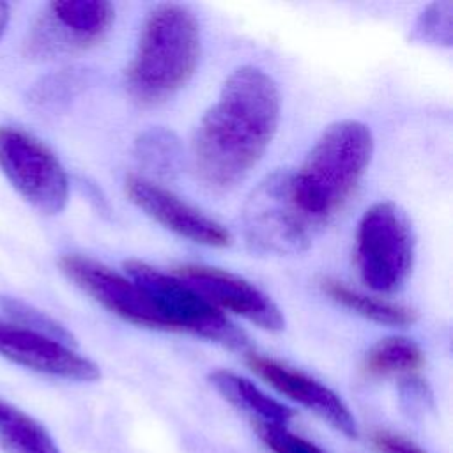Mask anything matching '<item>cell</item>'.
I'll use <instances>...</instances> for the list:
<instances>
[{
  "instance_id": "obj_1",
  "label": "cell",
  "mask_w": 453,
  "mask_h": 453,
  "mask_svg": "<svg viewBox=\"0 0 453 453\" xmlns=\"http://www.w3.org/2000/svg\"><path fill=\"white\" fill-rule=\"evenodd\" d=\"M280 122V94L269 74L253 65L235 69L216 103L200 119L193 168L211 191L235 188L262 159Z\"/></svg>"
},
{
  "instance_id": "obj_2",
  "label": "cell",
  "mask_w": 453,
  "mask_h": 453,
  "mask_svg": "<svg viewBox=\"0 0 453 453\" xmlns=\"http://www.w3.org/2000/svg\"><path fill=\"white\" fill-rule=\"evenodd\" d=\"M200 58V27L193 12L161 4L145 18L134 57L126 71L129 96L156 106L175 96L193 76Z\"/></svg>"
},
{
  "instance_id": "obj_3",
  "label": "cell",
  "mask_w": 453,
  "mask_h": 453,
  "mask_svg": "<svg viewBox=\"0 0 453 453\" xmlns=\"http://www.w3.org/2000/svg\"><path fill=\"white\" fill-rule=\"evenodd\" d=\"M373 154V136L359 120H338L324 129L297 172L292 193L301 211L324 228L345 205Z\"/></svg>"
},
{
  "instance_id": "obj_4",
  "label": "cell",
  "mask_w": 453,
  "mask_h": 453,
  "mask_svg": "<svg viewBox=\"0 0 453 453\" xmlns=\"http://www.w3.org/2000/svg\"><path fill=\"white\" fill-rule=\"evenodd\" d=\"M241 223L250 250L278 257L306 251L320 230L297 205L290 170H274L251 189Z\"/></svg>"
},
{
  "instance_id": "obj_5",
  "label": "cell",
  "mask_w": 453,
  "mask_h": 453,
  "mask_svg": "<svg viewBox=\"0 0 453 453\" xmlns=\"http://www.w3.org/2000/svg\"><path fill=\"white\" fill-rule=\"evenodd\" d=\"M124 267L170 331H188L234 350H246L250 347L242 329L234 326L218 308L173 273L166 274L140 260H129Z\"/></svg>"
},
{
  "instance_id": "obj_6",
  "label": "cell",
  "mask_w": 453,
  "mask_h": 453,
  "mask_svg": "<svg viewBox=\"0 0 453 453\" xmlns=\"http://www.w3.org/2000/svg\"><path fill=\"white\" fill-rule=\"evenodd\" d=\"M414 262V235L405 212L393 202L365 211L356 232V265L368 288L398 290Z\"/></svg>"
},
{
  "instance_id": "obj_7",
  "label": "cell",
  "mask_w": 453,
  "mask_h": 453,
  "mask_svg": "<svg viewBox=\"0 0 453 453\" xmlns=\"http://www.w3.org/2000/svg\"><path fill=\"white\" fill-rule=\"evenodd\" d=\"M0 170L18 195L42 214H58L65 209V168L55 152L30 133L0 126Z\"/></svg>"
},
{
  "instance_id": "obj_8",
  "label": "cell",
  "mask_w": 453,
  "mask_h": 453,
  "mask_svg": "<svg viewBox=\"0 0 453 453\" xmlns=\"http://www.w3.org/2000/svg\"><path fill=\"white\" fill-rule=\"evenodd\" d=\"M115 9L104 0H57L46 5L27 37L34 58H55L97 44L110 30Z\"/></svg>"
},
{
  "instance_id": "obj_9",
  "label": "cell",
  "mask_w": 453,
  "mask_h": 453,
  "mask_svg": "<svg viewBox=\"0 0 453 453\" xmlns=\"http://www.w3.org/2000/svg\"><path fill=\"white\" fill-rule=\"evenodd\" d=\"M58 269L71 283L113 315L136 326L168 329L163 317L131 278L76 253L62 255Z\"/></svg>"
},
{
  "instance_id": "obj_10",
  "label": "cell",
  "mask_w": 453,
  "mask_h": 453,
  "mask_svg": "<svg viewBox=\"0 0 453 453\" xmlns=\"http://www.w3.org/2000/svg\"><path fill=\"white\" fill-rule=\"evenodd\" d=\"M0 357L32 372L74 382H94L101 377L99 366L73 345L4 317H0Z\"/></svg>"
},
{
  "instance_id": "obj_11",
  "label": "cell",
  "mask_w": 453,
  "mask_h": 453,
  "mask_svg": "<svg viewBox=\"0 0 453 453\" xmlns=\"http://www.w3.org/2000/svg\"><path fill=\"white\" fill-rule=\"evenodd\" d=\"M173 274L195 288L214 308L232 311L265 331H281L285 317L278 304L248 280L216 267L188 264Z\"/></svg>"
},
{
  "instance_id": "obj_12",
  "label": "cell",
  "mask_w": 453,
  "mask_h": 453,
  "mask_svg": "<svg viewBox=\"0 0 453 453\" xmlns=\"http://www.w3.org/2000/svg\"><path fill=\"white\" fill-rule=\"evenodd\" d=\"M124 188L127 198L138 209L173 234L212 248H225L230 244L232 235L221 223L150 179L129 173Z\"/></svg>"
},
{
  "instance_id": "obj_13",
  "label": "cell",
  "mask_w": 453,
  "mask_h": 453,
  "mask_svg": "<svg viewBox=\"0 0 453 453\" xmlns=\"http://www.w3.org/2000/svg\"><path fill=\"white\" fill-rule=\"evenodd\" d=\"M248 365L271 388L317 414L342 435L349 439H356L359 435L357 421L349 405L320 380L297 368L255 352L248 354Z\"/></svg>"
},
{
  "instance_id": "obj_14",
  "label": "cell",
  "mask_w": 453,
  "mask_h": 453,
  "mask_svg": "<svg viewBox=\"0 0 453 453\" xmlns=\"http://www.w3.org/2000/svg\"><path fill=\"white\" fill-rule=\"evenodd\" d=\"M209 380L226 402L248 414L257 425L288 426V423L296 416L292 407L273 398L255 382L235 372L214 370L209 373Z\"/></svg>"
},
{
  "instance_id": "obj_15",
  "label": "cell",
  "mask_w": 453,
  "mask_h": 453,
  "mask_svg": "<svg viewBox=\"0 0 453 453\" xmlns=\"http://www.w3.org/2000/svg\"><path fill=\"white\" fill-rule=\"evenodd\" d=\"M0 446L5 453H62L50 430L0 396Z\"/></svg>"
},
{
  "instance_id": "obj_16",
  "label": "cell",
  "mask_w": 453,
  "mask_h": 453,
  "mask_svg": "<svg viewBox=\"0 0 453 453\" xmlns=\"http://www.w3.org/2000/svg\"><path fill=\"white\" fill-rule=\"evenodd\" d=\"M320 287L334 303H338V304L349 308L350 311H354L365 319H370L377 324L405 327V326L414 324V320H416V311L412 308L359 292L356 288L347 287L345 283H342L338 280L324 278Z\"/></svg>"
},
{
  "instance_id": "obj_17",
  "label": "cell",
  "mask_w": 453,
  "mask_h": 453,
  "mask_svg": "<svg viewBox=\"0 0 453 453\" xmlns=\"http://www.w3.org/2000/svg\"><path fill=\"white\" fill-rule=\"evenodd\" d=\"M425 363L421 347L405 336H388L379 340L363 359V372L370 377H411Z\"/></svg>"
},
{
  "instance_id": "obj_18",
  "label": "cell",
  "mask_w": 453,
  "mask_h": 453,
  "mask_svg": "<svg viewBox=\"0 0 453 453\" xmlns=\"http://www.w3.org/2000/svg\"><path fill=\"white\" fill-rule=\"evenodd\" d=\"M179 136L166 127H149L134 140V157L140 166L157 177H173L182 166Z\"/></svg>"
},
{
  "instance_id": "obj_19",
  "label": "cell",
  "mask_w": 453,
  "mask_h": 453,
  "mask_svg": "<svg viewBox=\"0 0 453 453\" xmlns=\"http://www.w3.org/2000/svg\"><path fill=\"white\" fill-rule=\"evenodd\" d=\"M409 37L421 44L449 48L453 41V4L449 0L428 4L418 14Z\"/></svg>"
},
{
  "instance_id": "obj_20",
  "label": "cell",
  "mask_w": 453,
  "mask_h": 453,
  "mask_svg": "<svg viewBox=\"0 0 453 453\" xmlns=\"http://www.w3.org/2000/svg\"><path fill=\"white\" fill-rule=\"evenodd\" d=\"M0 311H4V319L12 324L48 334L67 345H74V336L58 320L21 299H16L12 296H0Z\"/></svg>"
},
{
  "instance_id": "obj_21",
  "label": "cell",
  "mask_w": 453,
  "mask_h": 453,
  "mask_svg": "<svg viewBox=\"0 0 453 453\" xmlns=\"http://www.w3.org/2000/svg\"><path fill=\"white\" fill-rule=\"evenodd\" d=\"M257 434L273 453H327L285 425H257Z\"/></svg>"
},
{
  "instance_id": "obj_22",
  "label": "cell",
  "mask_w": 453,
  "mask_h": 453,
  "mask_svg": "<svg viewBox=\"0 0 453 453\" xmlns=\"http://www.w3.org/2000/svg\"><path fill=\"white\" fill-rule=\"evenodd\" d=\"M80 83H81L80 76L71 73L51 76L46 81L34 87L32 101L37 106H53L57 103H62Z\"/></svg>"
},
{
  "instance_id": "obj_23",
  "label": "cell",
  "mask_w": 453,
  "mask_h": 453,
  "mask_svg": "<svg viewBox=\"0 0 453 453\" xmlns=\"http://www.w3.org/2000/svg\"><path fill=\"white\" fill-rule=\"evenodd\" d=\"M370 441L379 453H426L411 439L388 430L373 432Z\"/></svg>"
},
{
  "instance_id": "obj_24",
  "label": "cell",
  "mask_w": 453,
  "mask_h": 453,
  "mask_svg": "<svg viewBox=\"0 0 453 453\" xmlns=\"http://www.w3.org/2000/svg\"><path fill=\"white\" fill-rule=\"evenodd\" d=\"M9 19H11V7L7 2H0V39L4 37L9 27Z\"/></svg>"
}]
</instances>
